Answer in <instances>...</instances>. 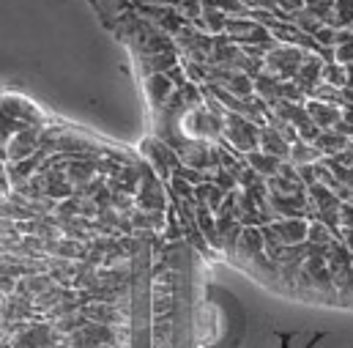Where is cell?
Listing matches in <instances>:
<instances>
[{
	"label": "cell",
	"mask_w": 353,
	"mask_h": 348,
	"mask_svg": "<svg viewBox=\"0 0 353 348\" xmlns=\"http://www.w3.org/2000/svg\"><path fill=\"white\" fill-rule=\"evenodd\" d=\"M143 83H145V96H148V104L154 113H162L178 90L176 83L168 75H145Z\"/></svg>",
	"instance_id": "obj_2"
},
{
	"label": "cell",
	"mask_w": 353,
	"mask_h": 348,
	"mask_svg": "<svg viewBox=\"0 0 353 348\" xmlns=\"http://www.w3.org/2000/svg\"><path fill=\"white\" fill-rule=\"evenodd\" d=\"M96 11V17L101 19L104 28H115L123 17L129 14H145L151 8H162V6H178L176 0H88Z\"/></svg>",
	"instance_id": "obj_1"
}]
</instances>
